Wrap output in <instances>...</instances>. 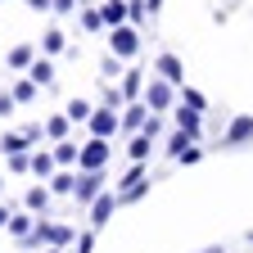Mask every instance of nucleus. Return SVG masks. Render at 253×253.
I'll use <instances>...</instances> for the list:
<instances>
[{
    "label": "nucleus",
    "mask_w": 253,
    "mask_h": 253,
    "mask_svg": "<svg viewBox=\"0 0 253 253\" xmlns=\"http://www.w3.org/2000/svg\"><path fill=\"white\" fill-rule=\"evenodd\" d=\"M32 59H37V50H32V45H14V50H9V68H32Z\"/></svg>",
    "instance_id": "23"
},
{
    "label": "nucleus",
    "mask_w": 253,
    "mask_h": 253,
    "mask_svg": "<svg viewBox=\"0 0 253 253\" xmlns=\"http://www.w3.org/2000/svg\"><path fill=\"white\" fill-rule=\"evenodd\" d=\"M249 244H253V231H249Z\"/></svg>",
    "instance_id": "40"
},
{
    "label": "nucleus",
    "mask_w": 253,
    "mask_h": 253,
    "mask_svg": "<svg viewBox=\"0 0 253 253\" xmlns=\"http://www.w3.org/2000/svg\"><path fill=\"white\" fill-rule=\"evenodd\" d=\"M41 50H45V54H59V50H63V32H59V27H50L45 37H41Z\"/></svg>",
    "instance_id": "25"
},
{
    "label": "nucleus",
    "mask_w": 253,
    "mask_h": 253,
    "mask_svg": "<svg viewBox=\"0 0 253 253\" xmlns=\"http://www.w3.org/2000/svg\"><path fill=\"white\" fill-rule=\"evenodd\" d=\"M181 104H190V109H199V113L208 109V100H204V95H199L195 86H181Z\"/></svg>",
    "instance_id": "26"
},
{
    "label": "nucleus",
    "mask_w": 253,
    "mask_h": 253,
    "mask_svg": "<svg viewBox=\"0 0 253 253\" xmlns=\"http://www.w3.org/2000/svg\"><path fill=\"white\" fill-rule=\"evenodd\" d=\"M113 208H118V195H113V190H104V195H100V199H95V204H90V226H95V231H100V226H104V221L113 217Z\"/></svg>",
    "instance_id": "10"
},
{
    "label": "nucleus",
    "mask_w": 253,
    "mask_h": 253,
    "mask_svg": "<svg viewBox=\"0 0 253 253\" xmlns=\"http://www.w3.org/2000/svg\"><path fill=\"white\" fill-rule=\"evenodd\" d=\"M41 253H63V249H54V244H45V249H41Z\"/></svg>",
    "instance_id": "39"
},
{
    "label": "nucleus",
    "mask_w": 253,
    "mask_h": 253,
    "mask_svg": "<svg viewBox=\"0 0 253 253\" xmlns=\"http://www.w3.org/2000/svg\"><path fill=\"white\" fill-rule=\"evenodd\" d=\"M145 14H149V5H145V0H131V23H140Z\"/></svg>",
    "instance_id": "34"
},
{
    "label": "nucleus",
    "mask_w": 253,
    "mask_h": 253,
    "mask_svg": "<svg viewBox=\"0 0 253 253\" xmlns=\"http://www.w3.org/2000/svg\"><path fill=\"white\" fill-rule=\"evenodd\" d=\"M90 113H95L90 100H73V104H68V118H73V122H90Z\"/></svg>",
    "instance_id": "24"
},
{
    "label": "nucleus",
    "mask_w": 253,
    "mask_h": 253,
    "mask_svg": "<svg viewBox=\"0 0 253 253\" xmlns=\"http://www.w3.org/2000/svg\"><path fill=\"white\" fill-rule=\"evenodd\" d=\"M109 154H113V145L104 136H90L82 145V154H77V172H100V168H109Z\"/></svg>",
    "instance_id": "1"
},
{
    "label": "nucleus",
    "mask_w": 253,
    "mask_h": 253,
    "mask_svg": "<svg viewBox=\"0 0 253 253\" xmlns=\"http://www.w3.org/2000/svg\"><path fill=\"white\" fill-rule=\"evenodd\" d=\"M14 100H18V104H32V100H37V82H32V77L18 82V86H14Z\"/></svg>",
    "instance_id": "27"
},
{
    "label": "nucleus",
    "mask_w": 253,
    "mask_h": 253,
    "mask_svg": "<svg viewBox=\"0 0 253 253\" xmlns=\"http://www.w3.org/2000/svg\"><path fill=\"white\" fill-rule=\"evenodd\" d=\"M27 77L37 82V86H50V82H54V68H50V59H32V68H27Z\"/></svg>",
    "instance_id": "18"
},
{
    "label": "nucleus",
    "mask_w": 253,
    "mask_h": 253,
    "mask_svg": "<svg viewBox=\"0 0 253 253\" xmlns=\"http://www.w3.org/2000/svg\"><path fill=\"white\" fill-rule=\"evenodd\" d=\"M0 185H5V181H0Z\"/></svg>",
    "instance_id": "41"
},
{
    "label": "nucleus",
    "mask_w": 253,
    "mask_h": 253,
    "mask_svg": "<svg viewBox=\"0 0 253 253\" xmlns=\"http://www.w3.org/2000/svg\"><path fill=\"white\" fill-rule=\"evenodd\" d=\"M172 100H176V86H172V82L154 77V82L145 86V104H149V113H168V109H172Z\"/></svg>",
    "instance_id": "4"
},
{
    "label": "nucleus",
    "mask_w": 253,
    "mask_h": 253,
    "mask_svg": "<svg viewBox=\"0 0 253 253\" xmlns=\"http://www.w3.org/2000/svg\"><path fill=\"white\" fill-rule=\"evenodd\" d=\"M176 126H181V131H185L190 140H199V126H204V113H199V109H190V104H181V109H176Z\"/></svg>",
    "instance_id": "11"
},
{
    "label": "nucleus",
    "mask_w": 253,
    "mask_h": 253,
    "mask_svg": "<svg viewBox=\"0 0 253 253\" xmlns=\"http://www.w3.org/2000/svg\"><path fill=\"white\" fill-rule=\"evenodd\" d=\"M32 172H37L41 181H50L54 172H59V163H54V149L45 154V149H37V154H32Z\"/></svg>",
    "instance_id": "15"
},
{
    "label": "nucleus",
    "mask_w": 253,
    "mask_h": 253,
    "mask_svg": "<svg viewBox=\"0 0 253 253\" xmlns=\"http://www.w3.org/2000/svg\"><path fill=\"white\" fill-rule=\"evenodd\" d=\"M109 45H113L118 59H136V50H140V32H136V23L109 27Z\"/></svg>",
    "instance_id": "3"
},
{
    "label": "nucleus",
    "mask_w": 253,
    "mask_h": 253,
    "mask_svg": "<svg viewBox=\"0 0 253 253\" xmlns=\"http://www.w3.org/2000/svg\"><path fill=\"white\" fill-rule=\"evenodd\" d=\"M14 104H18L14 95H9V90H0V118H5V113H14Z\"/></svg>",
    "instance_id": "33"
},
{
    "label": "nucleus",
    "mask_w": 253,
    "mask_h": 253,
    "mask_svg": "<svg viewBox=\"0 0 253 253\" xmlns=\"http://www.w3.org/2000/svg\"><path fill=\"white\" fill-rule=\"evenodd\" d=\"M5 231H9L14 240H27L32 231H37V221H32L27 212H14V217H9V226H5Z\"/></svg>",
    "instance_id": "17"
},
{
    "label": "nucleus",
    "mask_w": 253,
    "mask_h": 253,
    "mask_svg": "<svg viewBox=\"0 0 253 253\" xmlns=\"http://www.w3.org/2000/svg\"><path fill=\"white\" fill-rule=\"evenodd\" d=\"M100 195H104V168H100V172H77L73 199H77V204H95Z\"/></svg>",
    "instance_id": "6"
},
{
    "label": "nucleus",
    "mask_w": 253,
    "mask_h": 253,
    "mask_svg": "<svg viewBox=\"0 0 253 253\" xmlns=\"http://www.w3.org/2000/svg\"><path fill=\"white\" fill-rule=\"evenodd\" d=\"M185 145H195V140H190V136L181 131V126H176V136L168 140V154H172V158H181V154H185Z\"/></svg>",
    "instance_id": "28"
},
{
    "label": "nucleus",
    "mask_w": 253,
    "mask_h": 253,
    "mask_svg": "<svg viewBox=\"0 0 253 253\" xmlns=\"http://www.w3.org/2000/svg\"><path fill=\"white\" fill-rule=\"evenodd\" d=\"M27 212H45V204H50V185H37V190H27Z\"/></svg>",
    "instance_id": "20"
},
{
    "label": "nucleus",
    "mask_w": 253,
    "mask_h": 253,
    "mask_svg": "<svg viewBox=\"0 0 253 253\" xmlns=\"http://www.w3.org/2000/svg\"><path fill=\"white\" fill-rule=\"evenodd\" d=\"M244 140H253V118H235L231 131L221 136V145H244Z\"/></svg>",
    "instance_id": "13"
},
{
    "label": "nucleus",
    "mask_w": 253,
    "mask_h": 253,
    "mask_svg": "<svg viewBox=\"0 0 253 253\" xmlns=\"http://www.w3.org/2000/svg\"><path fill=\"white\" fill-rule=\"evenodd\" d=\"M100 14H104V27H122L131 23V0H104Z\"/></svg>",
    "instance_id": "9"
},
{
    "label": "nucleus",
    "mask_w": 253,
    "mask_h": 253,
    "mask_svg": "<svg viewBox=\"0 0 253 253\" xmlns=\"http://www.w3.org/2000/svg\"><path fill=\"white\" fill-rule=\"evenodd\" d=\"M154 73L163 77V82H172V86H185V68H181L176 54H158L154 59Z\"/></svg>",
    "instance_id": "7"
},
{
    "label": "nucleus",
    "mask_w": 253,
    "mask_h": 253,
    "mask_svg": "<svg viewBox=\"0 0 253 253\" xmlns=\"http://www.w3.org/2000/svg\"><path fill=\"white\" fill-rule=\"evenodd\" d=\"M68 122H73L68 113H59V118H50V122H45V136H50V140H68Z\"/></svg>",
    "instance_id": "22"
},
{
    "label": "nucleus",
    "mask_w": 253,
    "mask_h": 253,
    "mask_svg": "<svg viewBox=\"0 0 253 253\" xmlns=\"http://www.w3.org/2000/svg\"><path fill=\"white\" fill-rule=\"evenodd\" d=\"M118 90H122V100H126V104H131V100H140V95H145V73H140V68L122 73V86H118Z\"/></svg>",
    "instance_id": "12"
},
{
    "label": "nucleus",
    "mask_w": 253,
    "mask_h": 253,
    "mask_svg": "<svg viewBox=\"0 0 253 253\" xmlns=\"http://www.w3.org/2000/svg\"><path fill=\"white\" fill-rule=\"evenodd\" d=\"M9 172H32V154H9Z\"/></svg>",
    "instance_id": "30"
},
{
    "label": "nucleus",
    "mask_w": 253,
    "mask_h": 253,
    "mask_svg": "<svg viewBox=\"0 0 253 253\" xmlns=\"http://www.w3.org/2000/svg\"><path fill=\"white\" fill-rule=\"evenodd\" d=\"M27 145H32V136H27V131H23V136H18V131H9L5 140H0V154H23Z\"/></svg>",
    "instance_id": "21"
},
{
    "label": "nucleus",
    "mask_w": 253,
    "mask_h": 253,
    "mask_svg": "<svg viewBox=\"0 0 253 253\" xmlns=\"http://www.w3.org/2000/svg\"><path fill=\"white\" fill-rule=\"evenodd\" d=\"M77 154H82V145H73V140H54V163H59V168H77Z\"/></svg>",
    "instance_id": "16"
},
{
    "label": "nucleus",
    "mask_w": 253,
    "mask_h": 253,
    "mask_svg": "<svg viewBox=\"0 0 253 253\" xmlns=\"http://www.w3.org/2000/svg\"><path fill=\"white\" fill-rule=\"evenodd\" d=\"M86 126H90V136H104V140H109L113 131H122V113H118V109H109V104H100V109L90 113V122H86Z\"/></svg>",
    "instance_id": "5"
},
{
    "label": "nucleus",
    "mask_w": 253,
    "mask_h": 253,
    "mask_svg": "<svg viewBox=\"0 0 253 253\" xmlns=\"http://www.w3.org/2000/svg\"><path fill=\"white\" fill-rule=\"evenodd\" d=\"M149 145H154V136H145V131L131 136V149H126V154H131V163H145V158H149Z\"/></svg>",
    "instance_id": "19"
},
{
    "label": "nucleus",
    "mask_w": 253,
    "mask_h": 253,
    "mask_svg": "<svg viewBox=\"0 0 253 253\" xmlns=\"http://www.w3.org/2000/svg\"><path fill=\"white\" fill-rule=\"evenodd\" d=\"M145 5H149V14H154V9H158V5H163V0H145Z\"/></svg>",
    "instance_id": "38"
},
{
    "label": "nucleus",
    "mask_w": 253,
    "mask_h": 253,
    "mask_svg": "<svg viewBox=\"0 0 253 253\" xmlns=\"http://www.w3.org/2000/svg\"><path fill=\"white\" fill-rule=\"evenodd\" d=\"M27 244H54V249H68V244H73V226H63V221H37V231L27 235Z\"/></svg>",
    "instance_id": "2"
},
{
    "label": "nucleus",
    "mask_w": 253,
    "mask_h": 253,
    "mask_svg": "<svg viewBox=\"0 0 253 253\" xmlns=\"http://www.w3.org/2000/svg\"><path fill=\"white\" fill-rule=\"evenodd\" d=\"M90 249H95V226H90V231H82V235H77V253H90Z\"/></svg>",
    "instance_id": "32"
},
{
    "label": "nucleus",
    "mask_w": 253,
    "mask_h": 253,
    "mask_svg": "<svg viewBox=\"0 0 253 253\" xmlns=\"http://www.w3.org/2000/svg\"><path fill=\"white\" fill-rule=\"evenodd\" d=\"M199 158H204V149H199V140H195V145H185V154L176 158V163H185V168H190V163H199Z\"/></svg>",
    "instance_id": "31"
},
{
    "label": "nucleus",
    "mask_w": 253,
    "mask_h": 253,
    "mask_svg": "<svg viewBox=\"0 0 253 253\" xmlns=\"http://www.w3.org/2000/svg\"><path fill=\"white\" fill-rule=\"evenodd\" d=\"M77 9V0H54V14H73Z\"/></svg>",
    "instance_id": "35"
},
{
    "label": "nucleus",
    "mask_w": 253,
    "mask_h": 253,
    "mask_svg": "<svg viewBox=\"0 0 253 253\" xmlns=\"http://www.w3.org/2000/svg\"><path fill=\"white\" fill-rule=\"evenodd\" d=\"M82 27H86V32H100V27H104V14H100V9H82Z\"/></svg>",
    "instance_id": "29"
},
{
    "label": "nucleus",
    "mask_w": 253,
    "mask_h": 253,
    "mask_svg": "<svg viewBox=\"0 0 253 253\" xmlns=\"http://www.w3.org/2000/svg\"><path fill=\"white\" fill-rule=\"evenodd\" d=\"M9 217H14V212H9L5 204H0V231H5V226H9Z\"/></svg>",
    "instance_id": "36"
},
{
    "label": "nucleus",
    "mask_w": 253,
    "mask_h": 253,
    "mask_svg": "<svg viewBox=\"0 0 253 253\" xmlns=\"http://www.w3.org/2000/svg\"><path fill=\"white\" fill-rule=\"evenodd\" d=\"M145 122H149V104L145 100H131V104L122 109V131L136 136V131H145Z\"/></svg>",
    "instance_id": "8"
},
{
    "label": "nucleus",
    "mask_w": 253,
    "mask_h": 253,
    "mask_svg": "<svg viewBox=\"0 0 253 253\" xmlns=\"http://www.w3.org/2000/svg\"><path fill=\"white\" fill-rule=\"evenodd\" d=\"M73 190H77V172L73 168H59L50 176V195H73Z\"/></svg>",
    "instance_id": "14"
},
{
    "label": "nucleus",
    "mask_w": 253,
    "mask_h": 253,
    "mask_svg": "<svg viewBox=\"0 0 253 253\" xmlns=\"http://www.w3.org/2000/svg\"><path fill=\"white\" fill-rule=\"evenodd\" d=\"M199 253H226V249H221V244H208V249H199Z\"/></svg>",
    "instance_id": "37"
}]
</instances>
